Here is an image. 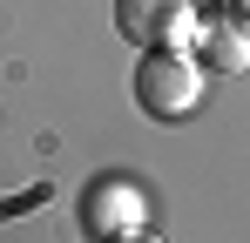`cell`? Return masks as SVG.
<instances>
[{"mask_svg": "<svg viewBox=\"0 0 250 243\" xmlns=\"http://www.w3.org/2000/svg\"><path fill=\"white\" fill-rule=\"evenodd\" d=\"M209 95V75L196 68L189 47H156L135 61V108L149 122H189Z\"/></svg>", "mask_w": 250, "mask_h": 243, "instance_id": "cell-1", "label": "cell"}, {"mask_svg": "<svg viewBox=\"0 0 250 243\" xmlns=\"http://www.w3.org/2000/svg\"><path fill=\"white\" fill-rule=\"evenodd\" d=\"M82 230L95 243H128L149 230V189L135 176H95L82 189Z\"/></svg>", "mask_w": 250, "mask_h": 243, "instance_id": "cell-2", "label": "cell"}, {"mask_svg": "<svg viewBox=\"0 0 250 243\" xmlns=\"http://www.w3.org/2000/svg\"><path fill=\"white\" fill-rule=\"evenodd\" d=\"M115 27L128 47L156 54V47H189L196 40V0H115Z\"/></svg>", "mask_w": 250, "mask_h": 243, "instance_id": "cell-3", "label": "cell"}, {"mask_svg": "<svg viewBox=\"0 0 250 243\" xmlns=\"http://www.w3.org/2000/svg\"><path fill=\"white\" fill-rule=\"evenodd\" d=\"M189 54H196L203 75H244V68H250V27H244V20H230V14H216V20L196 27Z\"/></svg>", "mask_w": 250, "mask_h": 243, "instance_id": "cell-4", "label": "cell"}, {"mask_svg": "<svg viewBox=\"0 0 250 243\" xmlns=\"http://www.w3.org/2000/svg\"><path fill=\"white\" fill-rule=\"evenodd\" d=\"M128 243H163V237H156V230H142V237H128Z\"/></svg>", "mask_w": 250, "mask_h": 243, "instance_id": "cell-5", "label": "cell"}, {"mask_svg": "<svg viewBox=\"0 0 250 243\" xmlns=\"http://www.w3.org/2000/svg\"><path fill=\"white\" fill-rule=\"evenodd\" d=\"M216 7H244V14H250V0H216Z\"/></svg>", "mask_w": 250, "mask_h": 243, "instance_id": "cell-6", "label": "cell"}]
</instances>
